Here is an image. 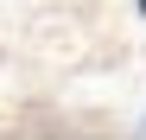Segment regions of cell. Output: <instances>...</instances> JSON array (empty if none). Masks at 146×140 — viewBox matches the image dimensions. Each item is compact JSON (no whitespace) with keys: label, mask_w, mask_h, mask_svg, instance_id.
I'll return each instance as SVG.
<instances>
[{"label":"cell","mask_w":146,"mask_h":140,"mask_svg":"<svg viewBox=\"0 0 146 140\" xmlns=\"http://www.w3.org/2000/svg\"><path fill=\"white\" fill-rule=\"evenodd\" d=\"M140 13H146V0H140Z\"/></svg>","instance_id":"cell-1"}]
</instances>
